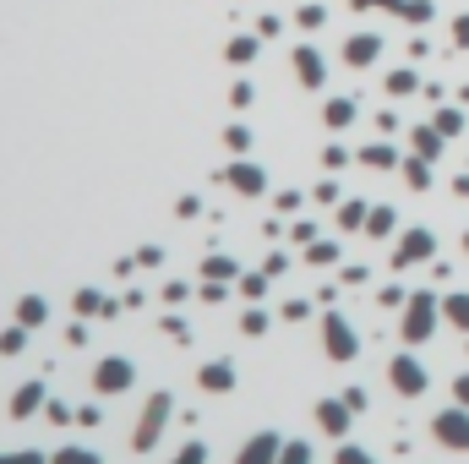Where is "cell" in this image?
Segmentation results:
<instances>
[{"instance_id": "33", "label": "cell", "mask_w": 469, "mask_h": 464, "mask_svg": "<svg viewBox=\"0 0 469 464\" xmlns=\"http://www.w3.org/2000/svg\"><path fill=\"white\" fill-rule=\"evenodd\" d=\"M230 290H235V285H224V279H203L196 301H203V306H224V301H230Z\"/></svg>"}, {"instance_id": "8", "label": "cell", "mask_w": 469, "mask_h": 464, "mask_svg": "<svg viewBox=\"0 0 469 464\" xmlns=\"http://www.w3.org/2000/svg\"><path fill=\"white\" fill-rule=\"evenodd\" d=\"M355 421H360V416L350 410V399H344V393H339V399H333V393H322V399H317V426H322L327 437H339V442H344Z\"/></svg>"}, {"instance_id": "31", "label": "cell", "mask_w": 469, "mask_h": 464, "mask_svg": "<svg viewBox=\"0 0 469 464\" xmlns=\"http://www.w3.org/2000/svg\"><path fill=\"white\" fill-rule=\"evenodd\" d=\"M410 295H415V290H404V285H382V290H377V306L404 311V306H410Z\"/></svg>"}, {"instance_id": "23", "label": "cell", "mask_w": 469, "mask_h": 464, "mask_svg": "<svg viewBox=\"0 0 469 464\" xmlns=\"http://www.w3.org/2000/svg\"><path fill=\"white\" fill-rule=\"evenodd\" d=\"M322 120H327V131L355 126V99H327V104H322Z\"/></svg>"}, {"instance_id": "35", "label": "cell", "mask_w": 469, "mask_h": 464, "mask_svg": "<svg viewBox=\"0 0 469 464\" xmlns=\"http://www.w3.org/2000/svg\"><path fill=\"white\" fill-rule=\"evenodd\" d=\"M224 148L240 159V153H251V126H224Z\"/></svg>"}, {"instance_id": "48", "label": "cell", "mask_w": 469, "mask_h": 464, "mask_svg": "<svg viewBox=\"0 0 469 464\" xmlns=\"http://www.w3.org/2000/svg\"><path fill=\"white\" fill-rule=\"evenodd\" d=\"M300 208H306L300 191H279V219H290V214H300Z\"/></svg>"}, {"instance_id": "59", "label": "cell", "mask_w": 469, "mask_h": 464, "mask_svg": "<svg viewBox=\"0 0 469 464\" xmlns=\"http://www.w3.org/2000/svg\"><path fill=\"white\" fill-rule=\"evenodd\" d=\"M453 39H458V44H469V17H458V28H453Z\"/></svg>"}, {"instance_id": "25", "label": "cell", "mask_w": 469, "mask_h": 464, "mask_svg": "<svg viewBox=\"0 0 469 464\" xmlns=\"http://www.w3.org/2000/svg\"><path fill=\"white\" fill-rule=\"evenodd\" d=\"M267 290H274V279H267L262 268H256V274H240V279H235V295H240V301H267Z\"/></svg>"}, {"instance_id": "7", "label": "cell", "mask_w": 469, "mask_h": 464, "mask_svg": "<svg viewBox=\"0 0 469 464\" xmlns=\"http://www.w3.org/2000/svg\"><path fill=\"white\" fill-rule=\"evenodd\" d=\"M219 180H224L235 197H267V170H262V164H251L246 153H240L235 164H224V170H219Z\"/></svg>"}, {"instance_id": "56", "label": "cell", "mask_w": 469, "mask_h": 464, "mask_svg": "<svg viewBox=\"0 0 469 464\" xmlns=\"http://www.w3.org/2000/svg\"><path fill=\"white\" fill-rule=\"evenodd\" d=\"M453 399H458V405H469V372H458V377H453Z\"/></svg>"}, {"instance_id": "34", "label": "cell", "mask_w": 469, "mask_h": 464, "mask_svg": "<svg viewBox=\"0 0 469 464\" xmlns=\"http://www.w3.org/2000/svg\"><path fill=\"white\" fill-rule=\"evenodd\" d=\"M311 203H322V208H339V203H344V191H339V180H333V175H327V180H317V191H311Z\"/></svg>"}, {"instance_id": "30", "label": "cell", "mask_w": 469, "mask_h": 464, "mask_svg": "<svg viewBox=\"0 0 469 464\" xmlns=\"http://www.w3.org/2000/svg\"><path fill=\"white\" fill-rule=\"evenodd\" d=\"M333 464H377V453H371V448H360V442H350V437H344V442H339V453H333Z\"/></svg>"}, {"instance_id": "2", "label": "cell", "mask_w": 469, "mask_h": 464, "mask_svg": "<svg viewBox=\"0 0 469 464\" xmlns=\"http://www.w3.org/2000/svg\"><path fill=\"white\" fill-rule=\"evenodd\" d=\"M169 421H175V393H169V388H153L148 405H143V416H137V432H131V453H153Z\"/></svg>"}, {"instance_id": "19", "label": "cell", "mask_w": 469, "mask_h": 464, "mask_svg": "<svg viewBox=\"0 0 469 464\" xmlns=\"http://www.w3.org/2000/svg\"><path fill=\"white\" fill-rule=\"evenodd\" d=\"M295 72H300V83L317 93V88H322V77H327V66H322V55H317V49H295Z\"/></svg>"}, {"instance_id": "32", "label": "cell", "mask_w": 469, "mask_h": 464, "mask_svg": "<svg viewBox=\"0 0 469 464\" xmlns=\"http://www.w3.org/2000/svg\"><path fill=\"white\" fill-rule=\"evenodd\" d=\"M169 464H208V442H203V437H186L180 453H175Z\"/></svg>"}, {"instance_id": "36", "label": "cell", "mask_w": 469, "mask_h": 464, "mask_svg": "<svg viewBox=\"0 0 469 464\" xmlns=\"http://www.w3.org/2000/svg\"><path fill=\"white\" fill-rule=\"evenodd\" d=\"M44 421H55V426H77V410L65 405V399H55V393H49V405H44Z\"/></svg>"}, {"instance_id": "11", "label": "cell", "mask_w": 469, "mask_h": 464, "mask_svg": "<svg viewBox=\"0 0 469 464\" xmlns=\"http://www.w3.org/2000/svg\"><path fill=\"white\" fill-rule=\"evenodd\" d=\"M284 442H290V437H279V432H251V437L240 442V453H235V464H279V453H284Z\"/></svg>"}, {"instance_id": "43", "label": "cell", "mask_w": 469, "mask_h": 464, "mask_svg": "<svg viewBox=\"0 0 469 464\" xmlns=\"http://www.w3.org/2000/svg\"><path fill=\"white\" fill-rule=\"evenodd\" d=\"M262 274H267V279H284V274H290V257H284V251H267V257H262Z\"/></svg>"}, {"instance_id": "27", "label": "cell", "mask_w": 469, "mask_h": 464, "mask_svg": "<svg viewBox=\"0 0 469 464\" xmlns=\"http://www.w3.org/2000/svg\"><path fill=\"white\" fill-rule=\"evenodd\" d=\"M17 322L44 328V322H49V301H44V295H22V301H17Z\"/></svg>"}, {"instance_id": "22", "label": "cell", "mask_w": 469, "mask_h": 464, "mask_svg": "<svg viewBox=\"0 0 469 464\" xmlns=\"http://www.w3.org/2000/svg\"><path fill=\"white\" fill-rule=\"evenodd\" d=\"M267 328H274V317L262 311V301H246V311H240V334H246V339H262Z\"/></svg>"}, {"instance_id": "50", "label": "cell", "mask_w": 469, "mask_h": 464, "mask_svg": "<svg viewBox=\"0 0 469 464\" xmlns=\"http://www.w3.org/2000/svg\"><path fill=\"white\" fill-rule=\"evenodd\" d=\"M344 399H350V410H355V416H366V410H371V393H366V388H344Z\"/></svg>"}, {"instance_id": "52", "label": "cell", "mask_w": 469, "mask_h": 464, "mask_svg": "<svg viewBox=\"0 0 469 464\" xmlns=\"http://www.w3.org/2000/svg\"><path fill=\"white\" fill-rule=\"evenodd\" d=\"M251 55H256V39H235V44H230V60H240V66H246Z\"/></svg>"}, {"instance_id": "4", "label": "cell", "mask_w": 469, "mask_h": 464, "mask_svg": "<svg viewBox=\"0 0 469 464\" xmlns=\"http://www.w3.org/2000/svg\"><path fill=\"white\" fill-rule=\"evenodd\" d=\"M387 382H393V393L398 399H421V393L431 388V372L410 355V350H398L393 361H387Z\"/></svg>"}, {"instance_id": "24", "label": "cell", "mask_w": 469, "mask_h": 464, "mask_svg": "<svg viewBox=\"0 0 469 464\" xmlns=\"http://www.w3.org/2000/svg\"><path fill=\"white\" fill-rule=\"evenodd\" d=\"M49 464H104V453L99 448H83V442H65V448L49 453Z\"/></svg>"}, {"instance_id": "49", "label": "cell", "mask_w": 469, "mask_h": 464, "mask_svg": "<svg viewBox=\"0 0 469 464\" xmlns=\"http://www.w3.org/2000/svg\"><path fill=\"white\" fill-rule=\"evenodd\" d=\"M65 345H72V350H83V345H88V317H77L72 328H65Z\"/></svg>"}, {"instance_id": "5", "label": "cell", "mask_w": 469, "mask_h": 464, "mask_svg": "<svg viewBox=\"0 0 469 464\" xmlns=\"http://www.w3.org/2000/svg\"><path fill=\"white\" fill-rule=\"evenodd\" d=\"M421 262H437V235L426 224H410L404 235H398V246H393V268L404 274V268H421Z\"/></svg>"}, {"instance_id": "6", "label": "cell", "mask_w": 469, "mask_h": 464, "mask_svg": "<svg viewBox=\"0 0 469 464\" xmlns=\"http://www.w3.org/2000/svg\"><path fill=\"white\" fill-rule=\"evenodd\" d=\"M431 437L442 442V448H453V453H469V405H447V410H437L431 416Z\"/></svg>"}, {"instance_id": "26", "label": "cell", "mask_w": 469, "mask_h": 464, "mask_svg": "<svg viewBox=\"0 0 469 464\" xmlns=\"http://www.w3.org/2000/svg\"><path fill=\"white\" fill-rule=\"evenodd\" d=\"M360 164H366V170H398V148H387V143H366V148H360Z\"/></svg>"}, {"instance_id": "16", "label": "cell", "mask_w": 469, "mask_h": 464, "mask_svg": "<svg viewBox=\"0 0 469 464\" xmlns=\"http://www.w3.org/2000/svg\"><path fill=\"white\" fill-rule=\"evenodd\" d=\"M366 235H371V241H393V235H398V208H393V203H371Z\"/></svg>"}, {"instance_id": "55", "label": "cell", "mask_w": 469, "mask_h": 464, "mask_svg": "<svg viewBox=\"0 0 469 464\" xmlns=\"http://www.w3.org/2000/svg\"><path fill=\"white\" fill-rule=\"evenodd\" d=\"M230 104L246 109V104H251V83H235V88H230Z\"/></svg>"}, {"instance_id": "13", "label": "cell", "mask_w": 469, "mask_h": 464, "mask_svg": "<svg viewBox=\"0 0 469 464\" xmlns=\"http://www.w3.org/2000/svg\"><path fill=\"white\" fill-rule=\"evenodd\" d=\"M235 382H240L235 361H208L203 372H196V388L203 393H235Z\"/></svg>"}, {"instance_id": "60", "label": "cell", "mask_w": 469, "mask_h": 464, "mask_svg": "<svg viewBox=\"0 0 469 464\" xmlns=\"http://www.w3.org/2000/svg\"><path fill=\"white\" fill-rule=\"evenodd\" d=\"M453 191H458V197H469V175H453Z\"/></svg>"}, {"instance_id": "40", "label": "cell", "mask_w": 469, "mask_h": 464, "mask_svg": "<svg viewBox=\"0 0 469 464\" xmlns=\"http://www.w3.org/2000/svg\"><path fill=\"white\" fill-rule=\"evenodd\" d=\"M415 88H421L415 72H393V77H387V93H393V99H404V93H415Z\"/></svg>"}, {"instance_id": "38", "label": "cell", "mask_w": 469, "mask_h": 464, "mask_svg": "<svg viewBox=\"0 0 469 464\" xmlns=\"http://www.w3.org/2000/svg\"><path fill=\"white\" fill-rule=\"evenodd\" d=\"M279 464H311V442L306 437H290L284 453H279Z\"/></svg>"}, {"instance_id": "15", "label": "cell", "mask_w": 469, "mask_h": 464, "mask_svg": "<svg viewBox=\"0 0 469 464\" xmlns=\"http://www.w3.org/2000/svg\"><path fill=\"white\" fill-rule=\"evenodd\" d=\"M442 148H447V137H442L437 126H415V131H410V153H421V159H431V164H437V159H442Z\"/></svg>"}, {"instance_id": "18", "label": "cell", "mask_w": 469, "mask_h": 464, "mask_svg": "<svg viewBox=\"0 0 469 464\" xmlns=\"http://www.w3.org/2000/svg\"><path fill=\"white\" fill-rule=\"evenodd\" d=\"M366 219H371V203H366V197H344V203H339V230H344V235L366 230Z\"/></svg>"}, {"instance_id": "21", "label": "cell", "mask_w": 469, "mask_h": 464, "mask_svg": "<svg viewBox=\"0 0 469 464\" xmlns=\"http://www.w3.org/2000/svg\"><path fill=\"white\" fill-rule=\"evenodd\" d=\"M398 175L410 180V191H431V159H421V153H410L404 164H398Z\"/></svg>"}, {"instance_id": "41", "label": "cell", "mask_w": 469, "mask_h": 464, "mask_svg": "<svg viewBox=\"0 0 469 464\" xmlns=\"http://www.w3.org/2000/svg\"><path fill=\"white\" fill-rule=\"evenodd\" d=\"M159 328H164V334H169L175 345H191V328H186V317H180V311H169V317H164Z\"/></svg>"}, {"instance_id": "53", "label": "cell", "mask_w": 469, "mask_h": 464, "mask_svg": "<svg viewBox=\"0 0 469 464\" xmlns=\"http://www.w3.org/2000/svg\"><path fill=\"white\" fill-rule=\"evenodd\" d=\"M290 241H300V246H311V241H317V224H311V219H300V224H290Z\"/></svg>"}, {"instance_id": "28", "label": "cell", "mask_w": 469, "mask_h": 464, "mask_svg": "<svg viewBox=\"0 0 469 464\" xmlns=\"http://www.w3.org/2000/svg\"><path fill=\"white\" fill-rule=\"evenodd\" d=\"M377 49H382V39H371V33H366V39H350V44H344V60H350V66H371V60H377Z\"/></svg>"}, {"instance_id": "58", "label": "cell", "mask_w": 469, "mask_h": 464, "mask_svg": "<svg viewBox=\"0 0 469 464\" xmlns=\"http://www.w3.org/2000/svg\"><path fill=\"white\" fill-rule=\"evenodd\" d=\"M377 131H387V137H393V131H398V115H393V109H382V115H377Z\"/></svg>"}, {"instance_id": "44", "label": "cell", "mask_w": 469, "mask_h": 464, "mask_svg": "<svg viewBox=\"0 0 469 464\" xmlns=\"http://www.w3.org/2000/svg\"><path fill=\"white\" fill-rule=\"evenodd\" d=\"M339 285H371V268H366V262H344V268H339Z\"/></svg>"}, {"instance_id": "9", "label": "cell", "mask_w": 469, "mask_h": 464, "mask_svg": "<svg viewBox=\"0 0 469 464\" xmlns=\"http://www.w3.org/2000/svg\"><path fill=\"white\" fill-rule=\"evenodd\" d=\"M72 311H77V317H88V322H99V317L109 322L115 311H126V301H115V295H109V290H99V285H83V290L72 295Z\"/></svg>"}, {"instance_id": "45", "label": "cell", "mask_w": 469, "mask_h": 464, "mask_svg": "<svg viewBox=\"0 0 469 464\" xmlns=\"http://www.w3.org/2000/svg\"><path fill=\"white\" fill-rule=\"evenodd\" d=\"M0 464H49V453H39V448H17V453H0Z\"/></svg>"}, {"instance_id": "20", "label": "cell", "mask_w": 469, "mask_h": 464, "mask_svg": "<svg viewBox=\"0 0 469 464\" xmlns=\"http://www.w3.org/2000/svg\"><path fill=\"white\" fill-rule=\"evenodd\" d=\"M442 317L458 328V334H469V290H447L442 295Z\"/></svg>"}, {"instance_id": "14", "label": "cell", "mask_w": 469, "mask_h": 464, "mask_svg": "<svg viewBox=\"0 0 469 464\" xmlns=\"http://www.w3.org/2000/svg\"><path fill=\"white\" fill-rule=\"evenodd\" d=\"M246 268H240V257L235 251H208L203 257V279H224V285H235Z\"/></svg>"}, {"instance_id": "42", "label": "cell", "mask_w": 469, "mask_h": 464, "mask_svg": "<svg viewBox=\"0 0 469 464\" xmlns=\"http://www.w3.org/2000/svg\"><path fill=\"white\" fill-rule=\"evenodd\" d=\"M131 262H137V268H164V246H137Z\"/></svg>"}, {"instance_id": "10", "label": "cell", "mask_w": 469, "mask_h": 464, "mask_svg": "<svg viewBox=\"0 0 469 464\" xmlns=\"http://www.w3.org/2000/svg\"><path fill=\"white\" fill-rule=\"evenodd\" d=\"M131 382H137V366H131L126 355H104V361L93 366V388H99V393H126Z\"/></svg>"}, {"instance_id": "47", "label": "cell", "mask_w": 469, "mask_h": 464, "mask_svg": "<svg viewBox=\"0 0 469 464\" xmlns=\"http://www.w3.org/2000/svg\"><path fill=\"white\" fill-rule=\"evenodd\" d=\"M279 317H284V322H306V317H311V301H284Z\"/></svg>"}, {"instance_id": "39", "label": "cell", "mask_w": 469, "mask_h": 464, "mask_svg": "<svg viewBox=\"0 0 469 464\" xmlns=\"http://www.w3.org/2000/svg\"><path fill=\"white\" fill-rule=\"evenodd\" d=\"M344 164H350V148H339V143H327V148H322V170H327V175H339Z\"/></svg>"}, {"instance_id": "1", "label": "cell", "mask_w": 469, "mask_h": 464, "mask_svg": "<svg viewBox=\"0 0 469 464\" xmlns=\"http://www.w3.org/2000/svg\"><path fill=\"white\" fill-rule=\"evenodd\" d=\"M437 322H442V295L415 290V295H410V306H404V317H398V339H404V345L415 350V345L437 339Z\"/></svg>"}, {"instance_id": "61", "label": "cell", "mask_w": 469, "mask_h": 464, "mask_svg": "<svg viewBox=\"0 0 469 464\" xmlns=\"http://www.w3.org/2000/svg\"><path fill=\"white\" fill-rule=\"evenodd\" d=\"M464 251H469V230H464Z\"/></svg>"}, {"instance_id": "54", "label": "cell", "mask_w": 469, "mask_h": 464, "mask_svg": "<svg viewBox=\"0 0 469 464\" xmlns=\"http://www.w3.org/2000/svg\"><path fill=\"white\" fill-rule=\"evenodd\" d=\"M77 426H88V432L104 426V410H99V405H83V410H77Z\"/></svg>"}, {"instance_id": "57", "label": "cell", "mask_w": 469, "mask_h": 464, "mask_svg": "<svg viewBox=\"0 0 469 464\" xmlns=\"http://www.w3.org/2000/svg\"><path fill=\"white\" fill-rule=\"evenodd\" d=\"M404 17H415V22H426V17H431V6H426V0H410V6H404Z\"/></svg>"}, {"instance_id": "17", "label": "cell", "mask_w": 469, "mask_h": 464, "mask_svg": "<svg viewBox=\"0 0 469 464\" xmlns=\"http://www.w3.org/2000/svg\"><path fill=\"white\" fill-rule=\"evenodd\" d=\"M339 262H344V246H339V241H322V235H317V241L306 246V268H339Z\"/></svg>"}, {"instance_id": "37", "label": "cell", "mask_w": 469, "mask_h": 464, "mask_svg": "<svg viewBox=\"0 0 469 464\" xmlns=\"http://www.w3.org/2000/svg\"><path fill=\"white\" fill-rule=\"evenodd\" d=\"M442 137H464V109H437V120H431Z\"/></svg>"}, {"instance_id": "3", "label": "cell", "mask_w": 469, "mask_h": 464, "mask_svg": "<svg viewBox=\"0 0 469 464\" xmlns=\"http://www.w3.org/2000/svg\"><path fill=\"white\" fill-rule=\"evenodd\" d=\"M360 350H366V339L355 334V322L344 311H322V355L333 366H350V361H360Z\"/></svg>"}, {"instance_id": "29", "label": "cell", "mask_w": 469, "mask_h": 464, "mask_svg": "<svg viewBox=\"0 0 469 464\" xmlns=\"http://www.w3.org/2000/svg\"><path fill=\"white\" fill-rule=\"evenodd\" d=\"M28 334H33L28 322H12L6 334H0V355H22V350H28Z\"/></svg>"}, {"instance_id": "12", "label": "cell", "mask_w": 469, "mask_h": 464, "mask_svg": "<svg viewBox=\"0 0 469 464\" xmlns=\"http://www.w3.org/2000/svg\"><path fill=\"white\" fill-rule=\"evenodd\" d=\"M44 405H49V388H44V377H33L12 393V421H33V416H44Z\"/></svg>"}, {"instance_id": "51", "label": "cell", "mask_w": 469, "mask_h": 464, "mask_svg": "<svg viewBox=\"0 0 469 464\" xmlns=\"http://www.w3.org/2000/svg\"><path fill=\"white\" fill-rule=\"evenodd\" d=\"M196 214H203V197H180L175 203V219H196Z\"/></svg>"}, {"instance_id": "46", "label": "cell", "mask_w": 469, "mask_h": 464, "mask_svg": "<svg viewBox=\"0 0 469 464\" xmlns=\"http://www.w3.org/2000/svg\"><path fill=\"white\" fill-rule=\"evenodd\" d=\"M164 301H169V306H186V301H191V285H186V279H169V285H164Z\"/></svg>"}]
</instances>
